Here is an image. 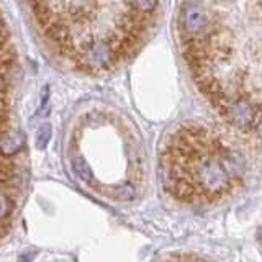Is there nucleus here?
I'll return each mask as SVG.
<instances>
[{"mask_svg": "<svg viewBox=\"0 0 262 262\" xmlns=\"http://www.w3.org/2000/svg\"><path fill=\"white\" fill-rule=\"evenodd\" d=\"M162 187L185 205L223 202L244 185L246 166L236 149L202 125H182L164 141L159 152Z\"/></svg>", "mask_w": 262, "mask_h": 262, "instance_id": "f257e3e1", "label": "nucleus"}, {"mask_svg": "<svg viewBox=\"0 0 262 262\" xmlns=\"http://www.w3.org/2000/svg\"><path fill=\"white\" fill-rule=\"evenodd\" d=\"M25 147V135L20 131H7L0 136V154L8 158Z\"/></svg>", "mask_w": 262, "mask_h": 262, "instance_id": "f03ea898", "label": "nucleus"}, {"mask_svg": "<svg viewBox=\"0 0 262 262\" xmlns=\"http://www.w3.org/2000/svg\"><path fill=\"white\" fill-rule=\"evenodd\" d=\"M156 262H215V260L199 256V254H193V252H177V254L164 256L162 259L156 260Z\"/></svg>", "mask_w": 262, "mask_h": 262, "instance_id": "7ed1b4c3", "label": "nucleus"}, {"mask_svg": "<svg viewBox=\"0 0 262 262\" xmlns=\"http://www.w3.org/2000/svg\"><path fill=\"white\" fill-rule=\"evenodd\" d=\"M51 125H48V123H45V125H41L36 131V147L38 149H45V147L48 146L49 139H51Z\"/></svg>", "mask_w": 262, "mask_h": 262, "instance_id": "20e7f679", "label": "nucleus"}, {"mask_svg": "<svg viewBox=\"0 0 262 262\" xmlns=\"http://www.w3.org/2000/svg\"><path fill=\"white\" fill-rule=\"evenodd\" d=\"M12 210H13L12 196L8 193H5V192H0V221L5 220L8 215H10Z\"/></svg>", "mask_w": 262, "mask_h": 262, "instance_id": "39448f33", "label": "nucleus"}, {"mask_svg": "<svg viewBox=\"0 0 262 262\" xmlns=\"http://www.w3.org/2000/svg\"><path fill=\"white\" fill-rule=\"evenodd\" d=\"M33 257H35V252H28V254H23V256H20V259H18V262H30Z\"/></svg>", "mask_w": 262, "mask_h": 262, "instance_id": "423d86ee", "label": "nucleus"}]
</instances>
